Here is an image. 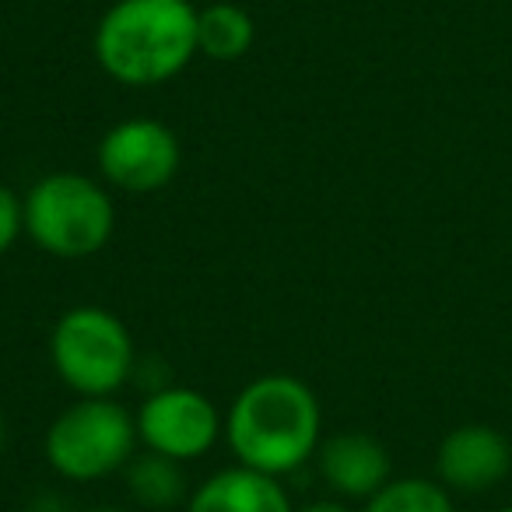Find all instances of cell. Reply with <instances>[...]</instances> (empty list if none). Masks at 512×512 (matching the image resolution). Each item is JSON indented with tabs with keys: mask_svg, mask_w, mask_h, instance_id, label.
Instances as JSON below:
<instances>
[{
	"mask_svg": "<svg viewBox=\"0 0 512 512\" xmlns=\"http://www.w3.org/2000/svg\"><path fill=\"white\" fill-rule=\"evenodd\" d=\"M320 400L302 379L271 372L235 393L225 414V442L235 463L260 474H295L320 449Z\"/></svg>",
	"mask_w": 512,
	"mask_h": 512,
	"instance_id": "6da1fadb",
	"label": "cell"
},
{
	"mask_svg": "<svg viewBox=\"0 0 512 512\" xmlns=\"http://www.w3.org/2000/svg\"><path fill=\"white\" fill-rule=\"evenodd\" d=\"M92 46L116 85H165L197 57V8L190 0H116L95 25Z\"/></svg>",
	"mask_w": 512,
	"mask_h": 512,
	"instance_id": "7a4b0ae2",
	"label": "cell"
},
{
	"mask_svg": "<svg viewBox=\"0 0 512 512\" xmlns=\"http://www.w3.org/2000/svg\"><path fill=\"white\" fill-rule=\"evenodd\" d=\"M116 228L109 190L81 172H50L25 193V235L57 260L95 256Z\"/></svg>",
	"mask_w": 512,
	"mask_h": 512,
	"instance_id": "3957f363",
	"label": "cell"
},
{
	"mask_svg": "<svg viewBox=\"0 0 512 512\" xmlns=\"http://www.w3.org/2000/svg\"><path fill=\"white\" fill-rule=\"evenodd\" d=\"M53 372L78 397H113L137 369V348L127 323L102 306H74L53 323Z\"/></svg>",
	"mask_w": 512,
	"mask_h": 512,
	"instance_id": "277c9868",
	"label": "cell"
},
{
	"mask_svg": "<svg viewBox=\"0 0 512 512\" xmlns=\"http://www.w3.org/2000/svg\"><path fill=\"white\" fill-rule=\"evenodd\" d=\"M137 442V418L127 407L113 397H81L57 414L43 453L60 477L92 484L127 467Z\"/></svg>",
	"mask_w": 512,
	"mask_h": 512,
	"instance_id": "5b68a950",
	"label": "cell"
},
{
	"mask_svg": "<svg viewBox=\"0 0 512 512\" xmlns=\"http://www.w3.org/2000/svg\"><path fill=\"white\" fill-rule=\"evenodd\" d=\"M99 172L123 193H155L169 186L183 162V148L172 127L151 116H130L109 127L95 151Z\"/></svg>",
	"mask_w": 512,
	"mask_h": 512,
	"instance_id": "8992f818",
	"label": "cell"
},
{
	"mask_svg": "<svg viewBox=\"0 0 512 512\" xmlns=\"http://www.w3.org/2000/svg\"><path fill=\"white\" fill-rule=\"evenodd\" d=\"M221 435H225V421L214 400L190 386H158L137 411V439L144 442V449L176 463L207 456Z\"/></svg>",
	"mask_w": 512,
	"mask_h": 512,
	"instance_id": "52a82bcc",
	"label": "cell"
},
{
	"mask_svg": "<svg viewBox=\"0 0 512 512\" xmlns=\"http://www.w3.org/2000/svg\"><path fill=\"white\" fill-rule=\"evenodd\" d=\"M512 442L491 425H460L439 442L435 477L446 491L481 495L509 477Z\"/></svg>",
	"mask_w": 512,
	"mask_h": 512,
	"instance_id": "ba28073f",
	"label": "cell"
},
{
	"mask_svg": "<svg viewBox=\"0 0 512 512\" xmlns=\"http://www.w3.org/2000/svg\"><path fill=\"white\" fill-rule=\"evenodd\" d=\"M316 470L323 484L341 498H372L393 481L390 449L369 432H341L323 439L316 449Z\"/></svg>",
	"mask_w": 512,
	"mask_h": 512,
	"instance_id": "9c48e42d",
	"label": "cell"
},
{
	"mask_svg": "<svg viewBox=\"0 0 512 512\" xmlns=\"http://www.w3.org/2000/svg\"><path fill=\"white\" fill-rule=\"evenodd\" d=\"M186 512H295L281 477L260 474L242 463L214 470L193 488L183 505Z\"/></svg>",
	"mask_w": 512,
	"mask_h": 512,
	"instance_id": "30bf717a",
	"label": "cell"
},
{
	"mask_svg": "<svg viewBox=\"0 0 512 512\" xmlns=\"http://www.w3.org/2000/svg\"><path fill=\"white\" fill-rule=\"evenodd\" d=\"M123 481H127V495L134 498L141 509L162 512L186 505V477L183 463L169 460L162 453H134V460L123 467Z\"/></svg>",
	"mask_w": 512,
	"mask_h": 512,
	"instance_id": "8fae6325",
	"label": "cell"
},
{
	"mask_svg": "<svg viewBox=\"0 0 512 512\" xmlns=\"http://www.w3.org/2000/svg\"><path fill=\"white\" fill-rule=\"evenodd\" d=\"M256 39V22L239 4H207L197 11V53L218 60V64H235L249 53Z\"/></svg>",
	"mask_w": 512,
	"mask_h": 512,
	"instance_id": "7c38bea8",
	"label": "cell"
},
{
	"mask_svg": "<svg viewBox=\"0 0 512 512\" xmlns=\"http://www.w3.org/2000/svg\"><path fill=\"white\" fill-rule=\"evenodd\" d=\"M362 512H456L449 491L425 477H397L365 498Z\"/></svg>",
	"mask_w": 512,
	"mask_h": 512,
	"instance_id": "4fadbf2b",
	"label": "cell"
},
{
	"mask_svg": "<svg viewBox=\"0 0 512 512\" xmlns=\"http://www.w3.org/2000/svg\"><path fill=\"white\" fill-rule=\"evenodd\" d=\"M25 232V197L0 183V256L8 253Z\"/></svg>",
	"mask_w": 512,
	"mask_h": 512,
	"instance_id": "5bb4252c",
	"label": "cell"
},
{
	"mask_svg": "<svg viewBox=\"0 0 512 512\" xmlns=\"http://www.w3.org/2000/svg\"><path fill=\"white\" fill-rule=\"evenodd\" d=\"M295 512H351V509L344 502H334V498H320V502H309Z\"/></svg>",
	"mask_w": 512,
	"mask_h": 512,
	"instance_id": "9a60e30c",
	"label": "cell"
},
{
	"mask_svg": "<svg viewBox=\"0 0 512 512\" xmlns=\"http://www.w3.org/2000/svg\"><path fill=\"white\" fill-rule=\"evenodd\" d=\"M88 512H130V509H120V505H95V509Z\"/></svg>",
	"mask_w": 512,
	"mask_h": 512,
	"instance_id": "2e32d148",
	"label": "cell"
},
{
	"mask_svg": "<svg viewBox=\"0 0 512 512\" xmlns=\"http://www.w3.org/2000/svg\"><path fill=\"white\" fill-rule=\"evenodd\" d=\"M4 435H8V425H4V411H0V449H4Z\"/></svg>",
	"mask_w": 512,
	"mask_h": 512,
	"instance_id": "e0dca14e",
	"label": "cell"
},
{
	"mask_svg": "<svg viewBox=\"0 0 512 512\" xmlns=\"http://www.w3.org/2000/svg\"><path fill=\"white\" fill-rule=\"evenodd\" d=\"M498 512H512V505H505V509H498Z\"/></svg>",
	"mask_w": 512,
	"mask_h": 512,
	"instance_id": "ac0fdd59",
	"label": "cell"
}]
</instances>
